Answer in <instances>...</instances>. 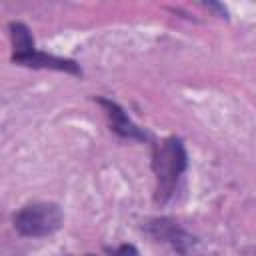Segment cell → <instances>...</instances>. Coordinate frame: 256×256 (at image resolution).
<instances>
[{
	"instance_id": "ba28073f",
	"label": "cell",
	"mask_w": 256,
	"mask_h": 256,
	"mask_svg": "<svg viewBox=\"0 0 256 256\" xmlns=\"http://www.w3.org/2000/svg\"><path fill=\"white\" fill-rule=\"evenodd\" d=\"M86 256H94V254H86Z\"/></svg>"
},
{
	"instance_id": "8992f818",
	"label": "cell",
	"mask_w": 256,
	"mask_h": 256,
	"mask_svg": "<svg viewBox=\"0 0 256 256\" xmlns=\"http://www.w3.org/2000/svg\"><path fill=\"white\" fill-rule=\"evenodd\" d=\"M22 66H30V68H50V70H60V72H68V74H80V68L74 60H66V58H58L52 54H44V52H34L32 56H28Z\"/></svg>"
},
{
	"instance_id": "3957f363",
	"label": "cell",
	"mask_w": 256,
	"mask_h": 256,
	"mask_svg": "<svg viewBox=\"0 0 256 256\" xmlns=\"http://www.w3.org/2000/svg\"><path fill=\"white\" fill-rule=\"evenodd\" d=\"M98 104L106 110V116H108V120H110V128H112L118 136L128 138V140H148V134H146L142 128H138V126L126 116V112H124L116 102H112V100H108V98H98Z\"/></svg>"
},
{
	"instance_id": "5b68a950",
	"label": "cell",
	"mask_w": 256,
	"mask_h": 256,
	"mask_svg": "<svg viewBox=\"0 0 256 256\" xmlns=\"http://www.w3.org/2000/svg\"><path fill=\"white\" fill-rule=\"evenodd\" d=\"M8 28H10V38H12V48H14L12 60L16 64H22L28 56H32L36 52L34 38H32L30 30L22 22H10Z\"/></svg>"
},
{
	"instance_id": "7a4b0ae2",
	"label": "cell",
	"mask_w": 256,
	"mask_h": 256,
	"mask_svg": "<svg viewBox=\"0 0 256 256\" xmlns=\"http://www.w3.org/2000/svg\"><path fill=\"white\" fill-rule=\"evenodd\" d=\"M62 210L54 202H34L14 214V228L22 236L42 238L54 234L62 226Z\"/></svg>"
},
{
	"instance_id": "277c9868",
	"label": "cell",
	"mask_w": 256,
	"mask_h": 256,
	"mask_svg": "<svg viewBox=\"0 0 256 256\" xmlns=\"http://www.w3.org/2000/svg\"><path fill=\"white\" fill-rule=\"evenodd\" d=\"M148 230H150V234H152L154 238L172 244V246L178 248L180 252H184L186 246H190V242H192V238H190L180 226H176V222L166 220V218L150 222V224H148Z\"/></svg>"
},
{
	"instance_id": "52a82bcc",
	"label": "cell",
	"mask_w": 256,
	"mask_h": 256,
	"mask_svg": "<svg viewBox=\"0 0 256 256\" xmlns=\"http://www.w3.org/2000/svg\"><path fill=\"white\" fill-rule=\"evenodd\" d=\"M108 254H112V256H138V252L132 244H122L120 248H112V250H108Z\"/></svg>"
},
{
	"instance_id": "6da1fadb",
	"label": "cell",
	"mask_w": 256,
	"mask_h": 256,
	"mask_svg": "<svg viewBox=\"0 0 256 256\" xmlns=\"http://www.w3.org/2000/svg\"><path fill=\"white\" fill-rule=\"evenodd\" d=\"M186 164L188 156L180 138L170 136L156 144L152 156V170L156 176V202L164 204L172 196L178 178L186 170Z\"/></svg>"
}]
</instances>
